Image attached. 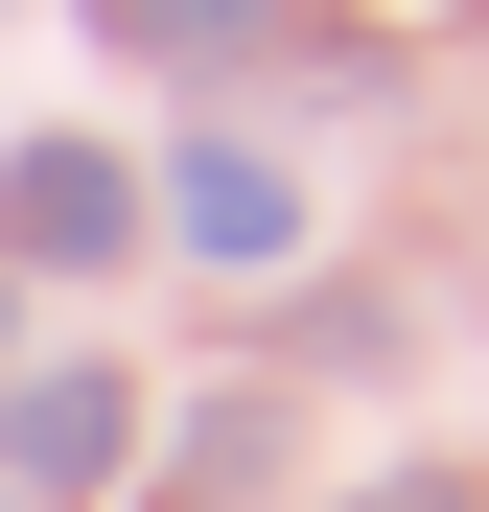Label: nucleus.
Masks as SVG:
<instances>
[{"label":"nucleus","instance_id":"4","mask_svg":"<svg viewBox=\"0 0 489 512\" xmlns=\"http://www.w3.org/2000/svg\"><path fill=\"white\" fill-rule=\"evenodd\" d=\"M94 24H117L140 70H257V47L303 24V0H94Z\"/></svg>","mask_w":489,"mask_h":512},{"label":"nucleus","instance_id":"7","mask_svg":"<svg viewBox=\"0 0 489 512\" xmlns=\"http://www.w3.org/2000/svg\"><path fill=\"white\" fill-rule=\"evenodd\" d=\"M0 512H24V489H0Z\"/></svg>","mask_w":489,"mask_h":512},{"label":"nucleus","instance_id":"3","mask_svg":"<svg viewBox=\"0 0 489 512\" xmlns=\"http://www.w3.org/2000/svg\"><path fill=\"white\" fill-rule=\"evenodd\" d=\"M0 256H47V280H117V256H140V163L24 140V163H0Z\"/></svg>","mask_w":489,"mask_h":512},{"label":"nucleus","instance_id":"1","mask_svg":"<svg viewBox=\"0 0 489 512\" xmlns=\"http://www.w3.org/2000/svg\"><path fill=\"white\" fill-rule=\"evenodd\" d=\"M117 443H140V373H94V350L0 373V489H24V512H94V489H117Z\"/></svg>","mask_w":489,"mask_h":512},{"label":"nucleus","instance_id":"6","mask_svg":"<svg viewBox=\"0 0 489 512\" xmlns=\"http://www.w3.org/2000/svg\"><path fill=\"white\" fill-rule=\"evenodd\" d=\"M0 280H24V256H0Z\"/></svg>","mask_w":489,"mask_h":512},{"label":"nucleus","instance_id":"2","mask_svg":"<svg viewBox=\"0 0 489 512\" xmlns=\"http://www.w3.org/2000/svg\"><path fill=\"white\" fill-rule=\"evenodd\" d=\"M140 210L187 233L210 280H280V256H303V163H280V140H187V163H163Z\"/></svg>","mask_w":489,"mask_h":512},{"label":"nucleus","instance_id":"5","mask_svg":"<svg viewBox=\"0 0 489 512\" xmlns=\"http://www.w3.org/2000/svg\"><path fill=\"white\" fill-rule=\"evenodd\" d=\"M350 512H489V489H466V466H373Z\"/></svg>","mask_w":489,"mask_h":512}]
</instances>
